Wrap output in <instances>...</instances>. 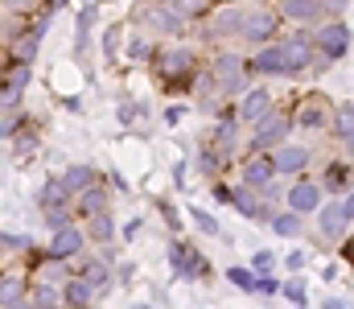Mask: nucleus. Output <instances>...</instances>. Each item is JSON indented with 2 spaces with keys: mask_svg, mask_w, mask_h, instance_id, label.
<instances>
[{
  "mask_svg": "<svg viewBox=\"0 0 354 309\" xmlns=\"http://www.w3.org/2000/svg\"><path fill=\"white\" fill-rule=\"evenodd\" d=\"M37 247V239L33 235H25V231H0V256H29Z\"/></svg>",
  "mask_w": 354,
  "mask_h": 309,
  "instance_id": "38",
  "label": "nucleus"
},
{
  "mask_svg": "<svg viewBox=\"0 0 354 309\" xmlns=\"http://www.w3.org/2000/svg\"><path fill=\"white\" fill-rule=\"evenodd\" d=\"M185 214H189V223L198 227V235H206V239H223V223H218L206 206H185Z\"/></svg>",
  "mask_w": 354,
  "mask_h": 309,
  "instance_id": "36",
  "label": "nucleus"
},
{
  "mask_svg": "<svg viewBox=\"0 0 354 309\" xmlns=\"http://www.w3.org/2000/svg\"><path fill=\"white\" fill-rule=\"evenodd\" d=\"M194 169H198L206 182H214V178H227V169H231V165L218 157V149H214L206 136H198V149H194Z\"/></svg>",
  "mask_w": 354,
  "mask_h": 309,
  "instance_id": "25",
  "label": "nucleus"
},
{
  "mask_svg": "<svg viewBox=\"0 0 354 309\" xmlns=\"http://www.w3.org/2000/svg\"><path fill=\"white\" fill-rule=\"evenodd\" d=\"M280 277H272V268H260L256 272V297H280Z\"/></svg>",
  "mask_w": 354,
  "mask_h": 309,
  "instance_id": "42",
  "label": "nucleus"
},
{
  "mask_svg": "<svg viewBox=\"0 0 354 309\" xmlns=\"http://www.w3.org/2000/svg\"><path fill=\"white\" fill-rule=\"evenodd\" d=\"M276 12H280V21L284 25H292V29H313L322 17H326V0H268Z\"/></svg>",
  "mask_w": 354,
  "mask_h": 309,
  "instance_id": "17",
  "label": "nucleus"
},
{
  "mask_svg": "<svg viewBox=\"0 0 354 309\" xmlns=\"http://www.w3.org/2000/svg\"><path fill=\"white\" fill-rule=\"evenodd\" d=\"M41 37H46V33H37L33 25H25V29H17V33L4 41V50H8L12 62H29V66H33L37 54H41Z\"/></svg>",
  "mask_w": 354,
  "mask_h": 309,
  "instance_id": "22",
  "label": "nucleus"
},
{
  "mask_svg": "<svg viewBox=\"0 0 354 309\" xmlns=\"http://www.w3.org/2000/svg\"><path fill=\"white\" fill-rule=\"evenodd\" d=\"M99 210H115V190H111V182H107L103 174L91 182L87 190H79V194H75V214H79V218L99 214Z\"/></svg>",
  "mask_w": 354,
  "mask_h": 309,
  "instance_id": "21",
  "label": "nucleus"
},
{
  "mask_svg": "<svg viewBox=\"0 0 354 309\" xmlns=\"http://www.w3.org/2000/svg\"><path fill=\"white\" fill-rule=\"evenodd\" d=\"M62 107H66V111H83V100H79V95H62Z\"/></svg>",
  "mask_w": 354,
  "mask_h": 309,
  "instance_id": "53",
  "label": "nucleus"
},
{
  "mask_svg": "<svg viewBox=\"0 0 354 309\" xmlns=\"http://www.w3.org/2000/svg\"><path fill=\"white\" fill-rule=\"evenodd\" d=\"M252 136H248V144H243V153H272L276 144H284L292 132H297V120H292V107L288 103H272V111H268L264 120H256L252 128H248Z\"/></svg>",
  "mask_w": 354,
  "mask_h": 309,
  "instance_id": "4",
  "label": "nucleus"
},
{
  "mask_svg": "<svg viewBox=\"0 0 354 309\" xmlns=\"http://www.w3.org/2000/svg\"><path fill=\"white\" fill-rule=\"evenodd\" d=\"M29 297V272L0 268V309H25Z\"/></svg>",
  "mask_w": 354,
  "mask_h": 309,
  "instance_id": "24",
  "label": "nucleus"
},
{
  "mask_svg": "<svg viewBox=\"0 0 354 309\" xmlns=\"http://www.w3.org/2000/svg\"><path fill=\"white\" fill-rule=\"evenodd\" d=\"M231 174H235V182L252 186L256 194H260L268 182L276 178V169H272V157H268V153H243V157L231 165Z\"/></svg>",
  "mask_w": 354,
  "mask_h": 309,
  "instance_id": "19",
  "label": "nucleus"
},
{
  "mask_svg": "<svg viewBox=\"0 0 354 309\" xmlns=\"http://www.w3.org/2000/svg\"><path fill=\"white\" fill-rule=\"evenodd\" d=\"M206 66L202 50L194 46V37H157V50L149 58V71L157 79V87L169 95V100H185L189 87H194V75Z\"/></svg>",
  "mask_w": 354,
  "mask_h": 309,
  "instance_id": "1",
  "label": "nucleus"
},
{
  "mask_svg": "<svg viewBox=\"0 0 354 309\" xmlns=\"http://www.w3.org/2000/svg\"><path fill=\"white\" fill-rule=\"evenodd\" d=\"M140 231H145V218H128V223L120 227V235H124V239H136Z\"/></svg>",
  "mask_w": 354,
  "mask_h": 309,
  "instance_id": "50",
  "label": "nucleus"
},
{
  "mask_svg": "<svg viewBox=\"0 0 354 309\" xmlns=\"http://www.w3.org/2000/svg\"><path fill=\"white\" fill-rule=\"evenodd\" d=\"M79 223H83V231H87L91 247H111V243L120 239L115 210H99V214H87V218H79Z\"/></svg>",
  "mask_w": 354,
  "mask_h": 309,
  "instance_id": "23",
  "label": "nucleus"
},
{
  "mask_svg": "<svg viewBox=\"0 0 354 309\" xmlns=\"http://www.w3.org/2000/svg\"><path fill=\"white\" fill-rule=\"evenodd\" d=\"M317 182H322V190H326V198L334 194H346L354 186V161L346 157V153H334V157H326L322 165H317V174H313Z\"/></svg>",
  "mask_w": 354,
  "mask_h": 309,
  "instance_id": "16",
  "label": "nucleus"
},
{
  "mask_svg": "<svg viewBox=\"0 0 354 309\" xmlns=\"http://www.w3.org/2000/svg\"><path fill=\"white\" fill-rule=\"evenodd\" d=\"M243 4H235V0H223V4H214V12L198 25V41H214V46H223V41H235L239 37V25H243Z\"/></svg>",
  "mask_w": 354,
  "mask_h": 309,
  "instance_id": "10",
  "label": "nucleus"
},
{
  "mask_svg": "<svg viewBox=\"0 0 354 309\" xmlns=\"http://www.w3.org/2000/svg\"><path fill=\"white\" fill-rule=\"evenodd\" d=\"M223 277H227V285H235L243 297H256V268H252V264H231Z\"/></svg>",
  "mask_w": 354,
  "mask_h": 309,
  "instance_id": "37",
  "label": "nucleus"
},
{
  "mask_svg": "<svg viewBox=\"0 0 354 309\" xmlns=\"http://www.w3.org/2000/svg\"><path fill=\"white\" fill-rule=\"evenodd\" d=\"M185 174H189V161H174V186L185 190Z\"/></svg>",
  "mask_w": 354,
  "mask_h": 309,
  "instance_id": "51",
  "label": "nucleus"
},
{
  "mask_svg": "<svg viewBox=\"0 0 354 309\" xmlns=\"http://www.w3.org/2000/svg\"><path fill=\"white\" fill-rule=\"evenodd\" d=\"M4 41H8V33H4V25H0V50H4Z\"/></svg>",
  "mask_w": 354,
  "mask_h": 309,
  "instance_id": "56",
  "label": "nucleus"
},
{
  "mask_svg": "<svg viewBox=\"0 0 354 309\" xmlns=\"http://www.w3.org/2000/svg\"><path fill=\"white\" fill-rule=\"evenodd\" d=\"M37 144H41V124L29 115V120L8 136V149H12V157H17V161H25V157H33V153H37Z\"/></svg>",
  "mask_w": 354,
  "mask_h": 309,
  "instance_id": "28",
  "label": "nucleus"
},
{
  "mask_svg": "<svg viewBox=\"0 0 354 309\" xmlns=\"http://www.w3.org/2000/svg\"><path fill=\"white\" fill-rule=\"evenodd\" d=\"M33 206H37V210H50V206H75V194L66 190L62 174H54V178H46V182L37 186V194H33Z\"/></svg>",
  "mask_w": 354,
  "mask_h": 309,
  "instance_id": "27",
  "label": "nucleus"
},
{
  "mask_svg": "<svg viewBox=\"0 0 354 309\" xmlns=\"http://www.w3.org/2000/svg\"><path fill=\"white\" fill-rule=\"evenodd\" d=\"M354 136V100L334 103V120H330V140H346Z\"/></svg>",
  "mask_w": 354,
  "mask_h": 309,
  "instance_id": "34",
  "label": "nucleus"
},
{
  "mask_svg": "<svg viewBox=\"0 0 354 309\" xmlns=\"http://www.w3.org/2000/svg\"><path fill=\"white\" fill-rule=\"evenodd\" d=\"M280 33H284L280 12H276L268 0H256V4L243 12V25H239V37H235V41H243V50H256V46H264L272 37H280Z\"/></svg>",
  "mask_w": 354,
  "mask_h": 309,
  "instance_id": "7",
  "label": "nucleus"
},
{
  "mask_svg": "<svg viewBox=\"0 0 354 309\" xmlns=\"http://www.w3.org/2000/svg\"><path fill=\"white\" fill-rule=\"evenodd\" d=\"M132 272H136L132 264H120V285H132Z\"/></svg>",
  "mask_w": 354,
  "mask_h": 309,
  "instance_id": "55",
  "label": "nucleus"
},
{
  "mask_svg": "<svg viewBox=\"0 0 354 309\" xmlns=\"http://www.w3.org/2000/svg\"><path fill=\"white\" fill-rule=\"evenodd\" d=\"M280 50H284V62H288V79H309L313 71V58H317V46L309 37V29H288L276 37Z\"/></svg>",
  "mask_w": 354,
  "mask_h": 309,
  "instance_id": "11",
  "label": "nucleus"
},
{
  "mask_svg": "<svg viewBox=\"0 0 354 309\" xmlns=\"http://www.w3.org/2000/svg\"><path fill=\"white\" fill-rule=\"evenodd\" d=\"M268 231L276 239H301L305 235V214H297L292 206H276L272 218H268Z\"/></svg>",
  "mask_w": 354,
  "mask_h": 309,
  "instance_id": "26",
  "label": "nucleus"
},
{
  "mask_svg": "<svg viewBox=\"0 0 354 309\" xmlns=\"http://www.w3.org/2000/svg\"><path fill=\"white\" fill-rule=\"evenodd\" d=\"M346 306H351L346 297H326V301H322V309H346Z\"/></svg>",
  "mask_w": 354,
  "mask_h": 309,
  "instance_id": "54",
  "label": "nucleus"
},
{
  "mask_svg": "<svg viewBox=\"0 0 354 309\" xmlns=\"http://www.w3.org/2000/svg\"><path fill=\"white\" fill-rule=\"evenodd\" d=\"M292 107V120H297V132H309V136H330V120H334V100L322 91V87H309L301 91Z\"/></svg>",
  "mask_w": 354,
  "mask_h": 309,
  "instance_id": "5",
  "label": "nucleus"
},
{
  "mask_svg": "<svg viewBox=\"0 0 354 309\" xmlns=\"http://www.w3.org/2000/svg\"><path fill=\"white\" fill-rule=\"evenodd\" d=\"M326 203V190H322V182L313 178V174H297L288 186H284V206H292L297 214H317V206Z\"/></svg>",
  "mask_w": 354,
  "mask_h": 309,
  "instance_id": "14",
  "label": "nucleus"
},
{
  "mask_svg": "<svg viewBox=\"0 0 354 309\" xmlns=\"http://www.w3.org/2000/svg\"><path fill=\"white\" fill-rule=\"evenodd\" d=\"M95 21H99V4H83L79 17H75V58H79V62H87V54H91Z\"/></svg>",
  "mask_w": 354,
  "mask_h": 309,
  "instance_id": "29",
  "label": "nucleus"
},
{
  "mask_svg": "<svg viewBox=\"0 0 354 309\" xmlns=\"http://www.w3.org/2000/svg\"><path fill=\"white\" fill-rule=\"evenodd\" d=\"M272 103H276L272 87H268L264 79H252V87H248L239 100H231V111H235V120H239L243 128H252L256 120H264L268 111H272Z\"/></svg>",
  "mask_w": 354,
  "mask_h": 309,
  "instance_id": "13",
  "label": "nucleus"
},
{
  "mask_svg": "<svg viewBox=\"0 0 354 309\" xmlns=\"http://www.w3.org/2000/svg\"><path fill=\"white\" fill-rule=\"evenodd\" d=\"M338 198H342V210H346V218L354 223V186L346 190V194H338Z\"/></svg>",
  "mask_w": 354,
  "mask_h": 309,
  "instance_id": "52",
  "label": "nucleus"
},
{
  "mask_svg": "<svg viewBox=\"0 0 354 309\" xmlns=\"http://www.w3.org/2000/svg\"><path fill=\"white\" fill-rule=\"evenodd\" d=\"M165 256H169V268H174L177 281H210L214 277V264L189 243V239H181L177 231H169V239H165Z\"/></svg>",
  "mask_w": 354,
  "mask_h": 309,
  "instance_id": "6",
  "label": "nucleus"
},
{
  "mask_svg": "<svg viewBox=\"0 0 354 309\" xmlns=\"http://www.w3.org/2000/svg\"><path fill=\"white\" fill-rule=\"evenodd\" d=\"M272 169L280 174V178H297V174H313V165H317V149L313 144H305V140H284V144H276L272 153Z\"/></svg>",
  "mask_w": 354,
  "mask_h": 309,
  "instance_id": "12",
  "label": "nucleus"
},
{
  "mask_svg": "<svg viewBox=\"0 0 354 309\" xmlns=\"http://www.w3.org/2000/svg\"><path fill=\"white\" fill-rule=\"evenodd\" d=\"M206 186H210V198L218 206H231V190H235V186H227L223 178H214V182H206Z\"/></svg>",
  "mask_w": 354,
  "mask_h": 309,
  "instance_id": "45",
  "label": "nucleus"
},
{
  "mask_svg": "<svg viewBox=\"0 0 354 309\" xmlns=\"http://www.w3.org/2000/svg\"><path fill=\"white\" fill-rule=\"evenodd\" d=\"M206 71L214 75V87L223 100H239L252 87V71H248V50L239 46H214L206 54Z\"/></svg>",
  "mask_w": 354,
  "mask_h": 309,
  "instance_id": "3",
  "label": "nucleus"
},
{
  "mask_svg": "<svg viewBox=\"0 0 354 309\" xmlns=\"http://www.w3.org/2000/svg\"><path fill=\"white\" fill-rule=\"evenodd\" d=\"M95 178H99V169H95V165H87V161H75V165H66V169H62V182H66V190H71V194L87 190Z\"/></svg>",
  "mask_w": 354,
  "mask_h": 309,
  "instance_id": "35",
  "label": "nucleus"
},
{
  "mask_svg": "<svg viewBox=\"0 0 354 309\" xmlns=\"http://www.w3.org/2000/svg\"><path fill=\"white\" fill-rule=\"evenodd\" d=\"M153 50H157V37L132 25V33L124 37V58H128V62H136V66H140V62L149 66V58H153Z\"/></svg>",
  "mask_w": 354,
  "mask_h": 309,
  "instance_id": "32",
  "label": "nucleus"
},
{
  "mask_svg": "<svg viewBox=\"0 0 354 309\" xmlns=\"http://www.w3.org/2000/svg\"><path fill=\"white\" fill-rule=\"evenodd\" d=\"M91 247L87 231H83V223H71V227H58V231H50V239H46V256H58V260H75V256H83Z\"/></svg>",
  "mask_w": 354,
  "mask_h": 309,
  "instance_id": "18",
  "label": "nucleus"
},
{
  "mask_svg": "<svg viewBox=\"0 0 354 309\" xmlns=\"http://www.w3.org/2000/svg\"><path fill=\"white\" fill-rule=\"evenodd\" d=\"M313 218H317V231H322V239H326L330 247H338V239L351 231V218H346V210H342V198H334V194L317 206Z\"/></svg>",
  "mask_w": 354,
  "mask_h": 309,
  "instance_id": "20",
  "label": "nucleus"
},
{
  "mask_svg": "<svg viewBox=\"0 0 354 309\" xmlns=\"http://www.w3.org/2000/svg\"><path fill=\"white\" fill-rule=\"evenodd\" d=\"M157 210H161V218L169 223V231H177V235H181V214H177V206L169 203V198H157Z\"/></svg>",
  "mask_w": 354,
  "mask_h": 309,
  "instance_id": "44",
  "label": "nucleus"
},
{
  "mask_svg": "<svg viewBox=\"0 0 354 309\" xmlns=\"http://www.w3.org/2000/svg\"><path fill=\"white\" fill-rule=\"evenodd\" d=\"M124 33H128V21H111V25L99 33V54H103L107 62H115V58L124 54Z\"/></svg>",
  "mask_w": 354,
  "mask_h": 309,
  "instance_id": "33",
  "label": "nucleus"
},
{
  "mask_svg": "<svg viewBox=\"0 0 354 309\" xmlns=\"http://www.w3.org/2000/svg\"><path fill=\"white\" fill-rule=\"evenodd\" d=\"M115 120L124 124V128H136V124H145L149 120V107L140 100H124L120 107H115Z\"/></svg>",
  "mask_w": 354,
  "mask_h": 309,
  "instance_id": "39",
  "label": "nucleus"
},
{
  "mask_svg": "<svg viewBox=\"0 0 354 309\" xmlns=\"http://www.w3.org/2000/svg\"><path fill=\"white\" fill-rule=\"evenodd\" d=\"M206 140L218 149V157H223L227 165H235V161L243 157V144H248L243 124L235 120V111H231V107H227V111H218V115H210V132H206Z\"/></svg>",
  "mask_w": 354,
  "mask_h": 309,
  "instance_id": "9",
  "label": "nucleus"
},
{
  "mask_svg": "<svg viewBox=\"0 0 354 309\" xmlns=\"http://www.w3.org/2000/svg\"><path fill=\"white\" fill-rule=\"evenodd\" d=\"M260 198H264L268 206H284V186H280V174H276L264 190H260Z\"/></svg>",
  "mask_w": 354,
  "mask_h": 309,
  "instance_id": "43",
  "label": "nucleus"
},
{
  "mask_svg": "<svg viewBox=\"0 0 354 309\" xmlns=\"http://www.w3.org/2000/svg\"><path fill=\"white\" fill-rule=\"evenodd\" d=\"M284 268H288V272H301V268H309V252H305V247H292V252L284 256Z\"/></svg>",
  "mask_w": 354,
  "mask_h": 309,
  "instance_id": "46",
  "label": "nucleus"
},
{
  "mask_svg": "<svg viewBox=\"0 0 354 309\" xmlns=\"http://www.w3.org/2000/svg\"><path fill=\"white\" fill-rule=\"evenodd\" d=\"M99 301V293H95V285H91L87 277H79V272H71L66 281H62V306H95Z\"/></svg>",
  "mask_w": 354,
  "mask_h": 309,
  "instance_id": "31",
  "label": "nucleus"
},
{
  "mask_svg": "<svg viewBox=\"0 0 354 309\" xmlns=\"http://www.w3.org/2000/svg\"><path fill=\"white\" fill-rule=\"evenodd\" d=\"M128 25L153 33V37H185L194 33L189 17L177 8V0H136L128 12Z\"/></svg>",
  "mask_w": 354,
  "mask_h": 309,
  "instance_id": "2",
  "label": "nucleus"
},
{
  "mask_svg": "<svg viewBox=\"0 0 354 309\" xmlns=\"http://www.w3.org/2000/svg\"><path fill=\"white\" fill-rule=\"evenodd\" d=\"M248 71H252V79H288V62H284V50H280V41L272 37L264 46H256V50H248Z\"/></svg>",
  "mask_w": 354,
  "mask_h": 309,
  "instance_id": "15",
  "label": "nucleus"
},
{
  "mask_svg": "<svg viewBox=\"0 0 354 309\" xmlns=\"http://www.w3.org/2000/svg\"><path fill=\"white\" fill-rule=\"evenodd\" d=\"M309 37H313V46H317V54L330 58L334 66L354 50V33H351V25H346L342 17H322V21L309 29Z\"/></svg>",
  "mask_w": 354,
  "mask_h": 309,
  "instance_id": "8",
  "label": "nucleus"
},
{
  "mask_svg": "<svg viewBox=\"0 0 354 309\" xmlns=\"http://www.w3.org/2000/svg\"><path fill=\"white\" fill-rule=\"evenodd\" d=\"M338 256H342V264H351L354 268V223H351V231L338 239Z\"/></svg>",
  "mask_w": 354,
  "mask_h": 309,
  "instance_id": "47",
  "label": "nucleus"
},
{
  "mask_svg": "<svg viewBox=\"0 0 354 309\" xmlns=\"http://www.w3.org/2000/svg\"><path fill=\"white\" fill-rule=\"evenodd\" d=\"M280 297L288 301V306H309V289H305V281H301V272H292L284 285H280Z\"/></svg>",
  "mask_w": 354,
  "mask_h": 309,
  "instance_id": "41",
  "label": "nucleus"
},
{
  "mask_svg": "<svg viewBox=\"0 0 354 309\" xmlns=\"http://www.w3.org/2000/svg\"><path fill=\"white\" fill-rule=\"evenodd\" d=\"M185 111H189L185 103H169V107H165V124H169V128H177V124L185 120Z\"/></svg>",
  "mask_w": 354,
  "mask_h": 309,
  "instance_id": "49",
  "label": "nucleus"
},
{
  "mask_svg": "<svg viewBox=\"0 0 354 309\" xmlns=\"http://www.w3.org/2000/svg\"><path fill=\"white\" fill-rule=\"evenodd\" d=\"M37 214H41L46 231H58V227H71V223H79L75 206H50V210H37Z\"/></svg>",
  "mask_w": 354,
  "mask_h": 309,
  "instance_id": "40",
  "label": "nucleus"
},
{
  "mask_svg": "<svg viewBox=\"0 0 354 309\" xmlns=\"http://www.w3.org/2000/svg\"><path fill=\"white\" fill-rule=\"evenodd\" d=\"M252 268L260 272V268H276V252H268V247H260L256 256H252Z\"/></svg>",
  "mask_w": 354,
  "mask_h": 309,
  "instance_id": "48",
  "label": "nucleus"
},
{
  "mask_svg": "<svg viewBox=\"0 0 354 309\" xmlns=\"http://www.w3.org/2000/svg\"><path fill=\"white\" fill-rule=\"evenodd\" d=\"M54 306H62V285L41 281V277H29V297H25V309H54Z\"/></svg>",
  "mask_w": 354,
  "mask_h": 309,
  "instance_id": "30",
  "label": "nucleus"
}]
</instances>
